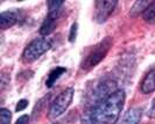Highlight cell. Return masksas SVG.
Returning <instances> with one entry per match:
<instances>
[{
	"mask_svg": "<svg viewBox=\"0 0 155 124\" xmlns=\"http://www.w3.org/2000/svg\"><path fill=\"white\" fill-rule=\"evenodd\" d=\"M124 89H117L105 100L89 108L82 124H117L125 104Z\"/></svg>",
	"mask_w": 155,
	"mask_h": 124,
	"instance_id": "6da1fadb",
	"label": "cell"
},
{
	"mask_svg": "<svg viewBox=\"0 0 155 124\" xmlns=\"http://www.w3.org/2000/svg\"><path fill=\"white\" fill-rule=\"evenodd\" d=\"M112 44H113L112 37L106 36L104 39H101V42H98L94 47L91 48L90 51L84 57V59L82 60V64H81L82 70L90 71L92 70L93 67H96L106 57V54H109Z\"/></svg>",
	"mask_w": 155,
	"mask_h": 124,
	"instance_id": "7a4b0ae2",
	"label": "cell"
},
{
	"mask_svg": "<svg viewBox=\"0 0 155 124\" xmlns=\"http://www.w3.org/2000/svg\"><path fill=\"white\" fill-rule=\"evenodd\" d=\"M117 82L112 79H104L103 81L97 82L92 87V89L90 91V93L87 94V103L89 107L91 108L94 104H97L98 102L105 100L106 98H109L112 93H114L117 91Z\"/></svg>",
	"mask_w": 155,
	"mask_h": 124,
	"instance_id": "3957f363",
	"label": "cell"
},
{
	"mask_svg": "<svg viewBox=\"0 0 155 124\" xmlns=\"http://www.w3.org/2000/svg\"><path fill=\"white\" fill-rule=\"evenodd\" d=\"M51 48V42L46 37H39L31 41V43L25 48L22 52V62L26 64L38 60L40 57Z\"/></svg>",
	"mask_w": 155,
	"mask_h": 124,
	"instance_id": "277c9868",
	"label": "cell"
},
{
	"mask_svg": "<svg viewBox=\"0 0 155 124\" xmlns=\"http://www.w3.org/2000/svg\"><path fill=\"white\" fill-rule=\"evenodd\" d=\"M74 92H75L74 88L69 87L56 96V99L51 102L48 110V117L50 119H55L67 111V109L69 108L74 99Z\"/></svg>",
	"mask_w": 155,
	"mask_h": 124,
	"instance_id": "5b68a950",
	"label": "cell"
},
{
	"mask_svg": "<svg viewBox=\"0 0 155 124\" xmlns=\"http://www.w3.org/2000/svg\"><path fill=\"white\" fill-rule=\"evenodd\" d=\"M118 2L117 1H105L98 0L94 4V21L98 23H104L107 21L113 11L116 9Z\"/></svg>",
	"mask_w": 155,
	"mask_h": 124,
	"instance_id": "8992f818",
	"label": "cell"
},
{
	"mask_svg": "<svg viewBox=\"0 0 155 124\" xmlns=\"http://www.w3.org/2000/svg\"><path fill=\"white\" fill-rule=\"evenodd\" d=\"M60 11H54V12H49L47 17L45 19V21L41 24V28H40V34L41 36L46 37L48 35H50L56 28V24H57V20L60 17Z\"/></svg>",
	"mask_w": 155,
	"mask_h": 124,
	"instance_id": "52a82bcc",
	"label": "cell"
},
{
	"mask_svg": "<svg viewBox=\"0 0 155 124\" xmlns=\"http://www.w3.org/2000/svg\"><path fill=\"white\" fill-rule=\"evenodd\" d=\"M19 22V14L15 11H7L0 14V28L6 30Z\"/></svg>",
	"mask_w": 155,
	"mask_h": 124,
	"instance_id": "ba28073f",
	"label": "cell"
},
{
	"mask_svg": "<svg viewBox=\"0 0 155 124\" xmlns=\"http://www.w3.org/2000/svg\"><path fill=\"white\" fill-rule=\"evenodd\" d=\"M141 115H142V110L138 107L128 109L123 118L118 122L117 124H139L140 119H141Z\"/></svg>",
	"mask_w": 155,
	"mask_h": 124,
	"instance_id": "9c48e42d",
	"label": "cell"
},
{
	"mask_svg": "<svg viewBox=\"0 0 155 124\" xmlns=\"http://www.w3.org/2000/svg\"><path fill=\"white\" fill-rule=\"evenodd\" d=\"M140 89L143 94H149L155 92V67L148 72L141 81Z\"/></svg>",
	"mask_w": 155,
	"mask_h": 124,
	"instance_id": "30bf717a",
	"label": "cell"
},
{
	"mask_svg": "<svg viewBox=\"0 0 155 124\" xmlns=\"http://www.w3.org/2000/svg\"><path fill=\"white\" fill-rule=\"evenodd\" d=\"M65 72H67V69H65V67H61V66L55 67L54 70L50 71L49 74H48V78H47V81H46L47 87H53L55 82L62 77Z\"/></svg>",
	"mask_w": 155,
	"mask_h": 124,
	"instance_id": "8fae6325",
	"label": "cell"
},
{
	"mask_svg": "<svg viewBox=\"0 0 155 124\" xmlns=\"http://www.w3.org/2000/svg\"><path fill=\"white\" fill-rule=\"evenodd\" d=\"M149 4H150V1H143V0H139V1L134 2V5L131 8L130 15L135 17V16L140 15V14H143V12L147 9Z\"/></svg>",
	"mask_w": 155,
	"mask_h": 124,
	"instance_id": "7c38bea8",
	"label": "cell"
},
{
	"mask_svg": "<svg viewBox=\"0 0 155 124\" xmlns=\"http://www.w3.org/2000/svg\"><path fill=\"white\" fill-rule=\"evenodd\" d=\"M142 17L148 23H155V1H150L147 9L143 12Z\"/></svg>",
	"mask_w": 155,
	"mask_h": 124,
	"instance_id": "4fadbf2b",
	"label": "cell"
},
{
	"mask_svg": "<svg viewBox=\"0 0 155 124\" xmlns=\"http://www.w3.org/2000/svg\"><path fill=\"white\" fill-rule=\"evenodd\" d=\"M0 119H1V124H11V119H12V113L6 108L0 109Z\"/></svg>",
	"mask_w": 155,
	"mask_h": 124,
	"instance_id": "5bb4252c",
	"label": "cell"
},
{
	"mask_svg": "<svg viewBox=\"0 0 155 124\" xmlns=\"http://www.w3.org/2000/svg\"><path fill=\"white\" fill-rule=\"evenodd\" d=\"M62 6H63V1H48V8H49V12L58 11V9H61Z\"/></svg>",
	"mask_w": 155,
	"mask_h": 124,
	"instance_id": "9a60e30c",
	"label": "cell"
},
{
	"mask_svg": "<svg viewBox=\"0 0 155 124\" xmlns=\"http://www.w3.org/2000/svg\"><path fill=\"white\" fill-rule=\"evenodd\" d=\"M78 26L77 23L75 22V23H72L71 26V29H70V34H69V41L72 43V42H75V39H76V36H77V28Z\"/></svg>",
	"mask_w": 155,
	"mask_h": 124,
	"instance_id": "2e32d148",
	"label": "cell"
},
{
	"mask_svg": "<svg viewBox=\"0 0 155 124\" xmlns=\"http://www.w3.org/2000/svg\"><path fill=\"white\" fill-rule=\"evenodd\" d=\"M28 106V101L27 100H20L19 102H18V104H16V107H15V111H22L23 109H26V107Z\"/></svg>",
	"mask_w": 155,
	"mask_h": 124,
	"instance_id": "e0dca14e",
	"label": "cell"
},
{
	"mask_svg": "<svg viewBox=\"0 0 155 124\" xmlns=\"http://www.w3.org/2000/svg\"><path fill=\"white\" fill-rule=\"evenodd\" d=\"M29 123V116L28 115H22L21 117L18 118L16 124H28Z\"/></svg>",
	"mask_w": 155,
	"mask_h": 124,
	"instance_id": "ac0fdd59",
	"label": "cell"
},
{
	"mask_svg": "<svg viewBox=\"0 0 155 124\" xmlns=\"http://www.w3.org/2000/svg\"><path fill=\"white\" fill-rule=\"evenodd\" d=\"M148 116L152 117V118H155V99L152 102V106L148 110Z\"/></svg>",
	"mask_w": 155,
	"mask_h": 124,
	"instance_id": "d6986e66",
	"label": "cell"
}]
</instances>
